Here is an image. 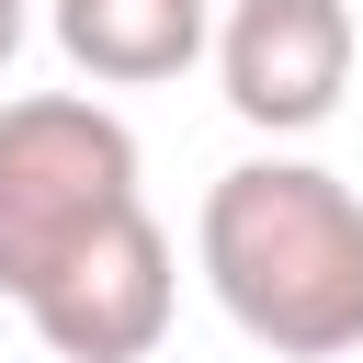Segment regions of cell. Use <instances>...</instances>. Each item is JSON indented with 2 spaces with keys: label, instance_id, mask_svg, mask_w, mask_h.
<instances>
[{
  "label": "cell",
  "instance_id": "1",
  "mask_svg": "<svg viewBox=\"0 0 363 363\" xmlns=\"http://www.w3.org/2000/svg\"><path fill=\"white\" fill-rule=\"evenodd\" d=\"M193 261L216 306L272 363H340L363 352V193L318 159H238L204 216Z\"/></svg>",
  "mask_w": 363,
  "mask_h": 363
},
{
  "label": "cell",
  "instance_id": "3",
  "mask_svg": "<svg viewBox=\"0 0 363 363\" xmlns=\"http://www.w3.org/2000/svg\"><path fill=\"white\" fill-rule=\"evenodd\" d=\"M170 306H182V250H170V227L136 204V216L102 227L23 318H34V340H45L57 363H147V352L170 340Z\"/></svg>",
  "mask_w": 363,
  "mask_h": 363
},
{
  "label": "cell",
  "instance_id": "2",
  "mask_svg": "<svg viewBox=\"0 0 363 363\" xmlns=\"http://www.w3.org/2000/svg\"><path fill=\"white\" fill-rule=\"evenodd\" d=\"M147 204L136 125L91 91H23L0 102V295L34 306L102 227Z\"/></svg>",
  "mask_w": 363,
  "mask_h": 363
},
{
  "label": "cell",
  "instance_id": "4",
  "mask_svg": "<svg viewBox=\"0 0 363 363\" xmlns=\"http://www.w3.org/2000/svg\"><path fill=\"white\" fill-rule=\"evenodd\" d=\"M227 113L261 136H318L352 91V0H227L216 11Z\"/></svg>",
  "mask_w": 363,
  "mask_h": 363
},
{
  "label": "cell",
  "instance_id": "5",
  "mask_svg": "<svg viewBox=\"0 0 363 363\" xmlns=\"http://www.w3.org/2000/svg\"><path fill=\"white\" fill-rule=\"evenodd\" d=\"M45 34L68 45L79 79L147 91V79H182L193 57H216V0H45Z\"/></svg>",
  "mask_w": 363,
  "mask_h": 363
},
{
  "label": "cell",
  "instance_id": "6",
  "mask_svg": "<svg viewBox=\"0 0 363 363\" xmlns=\"http://www.w3.org/2000/svg\"><path fill=\"white\" fill-rule=\"evenodd\" d=\"M23 34H34V0H0V68L23 57Z\"/></svg>",
  "mask_w": 363,
  "mask_h": 363
}]
</instances>
